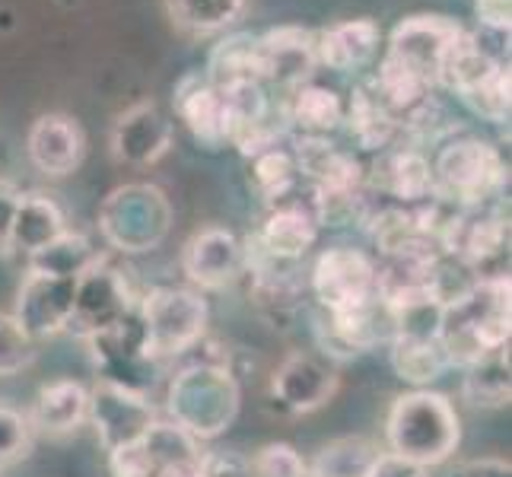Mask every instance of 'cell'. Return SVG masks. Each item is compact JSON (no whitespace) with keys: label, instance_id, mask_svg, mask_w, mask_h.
Instances as JSON below:
<instances>
[{"label":"cell","instance_id":"cell-1","mask_svg":"<svg viewBox=\"0 0 512 477\" xmlns=\"http://www.w3.org/2000/svg\"><path fill=\"white\" fill-rule=\"evenodd\" d=\"M439 341L449 363L471 366L509 344V277H484L443 312Z\"/></svg>","mask_w":512,"mask_h":477},{"label":"cell","instance_id":"cell-2","mask_svg":"<svg viewBox=\"0 0 512 477\" xmlns=\"http://www.w3.org/2000/svg\"><path fill=\"white\" fill-rule=\"evenodd\" d=\"M388 446L395 455L417 462L423 468L446 462L455 452L462 427L452 401L439 392H411L395 401L388 414Z\"/></svg>","mask_w":512,"mask_h":477},{"label":"cell","instance_id":"cell-3","mask_svg":"<svg viewBox=\"0 0 512 477\" xmlns=\"http://www.w3.org/2000/svg\"><path fill=\"white\" fill-rule=\"evenodd\" d=\"M169 414L191 439H214L233 427L239 414V385L217 363H194L169 385Z\"/></svg>","mask_w":512,"mask_h":477},{"label":"cell","instance_id":"cell-4","mask_svg":"<svg viewBox=\"0 0 512 477\" xmlns=\"http://www.w3.org/2000/svg\"><path fill=\"white\" fill-rule=\"evenodd\" d=\"M172 229V204L163 188L134 182L115 188L99 207V233L112 249L137 255L153 252Z\"/></svg>","mask_w":512,"mask_h":477},{"label":"cell","instance_id":"cell-5","mask_svg":"<svg viewBox=\"0 0 512 477\" xmlns=\"http://www.w3.org/2000/svg\"><path fill=\"white\" fill-rule=\"evenodd\" d=\"M140 334L147 360L179 357L204 338L207 303L182 287H156L140 299Z\"/></svg>","mask_w":512,"mask_h":477},{"label":"cell","instance_id":"cell-6","mask_svg":"<svg viewBox=\"0 0 512 477\" xmlns=\"http://www.w3.org/2000/svg\"><path fill=\"white\" fill-rule=\"evenodd\" d=\"M462 35L465 29L455 20H449V16H439V13L408 16V20H401L392 29L385 64L411 74L423 86H433L443 77L449 51L455 48V42L462 39Z\"/></svg>","mask_w":512,"mask_h":477},{"label":"cell","instance_id":"cell-7","mask_svg":"<svg viewBox=\"0 0 512 477\" xmlns=\"http://www.w3.org/2000/svg\"><path fill=\"white\" fill-rule=\"evenodd\" d=\"M506 179V166L500 153L478 137H465L449 144L436 159L433 169V191L443 198L474 207L487 201Z\"/></svg>","mask_w":512,"mask_h":477},{"label":"cell","instance_id":"cell-8","mask_svg":"<svg viewBox=\"0 0 512 477\" xmlns=\"http://www.w3.org/2000/svg\"><path fill=\"white\" fill-rule=\"evenodd\" d=\"M134 312L131 290L125 284V274L112 268L102 255L77 277L74 293V315H70L67 331L83 334L86 341L96 334L121 325Z\"/></svg>","mask_w":512,"mask_h":477},{"label":"cell","instance_id":"cell-9","mask_svg":"<svg viewBox=\"0 0 512 477\" xmlns=\"http://www.w3.org/2000/svg\"><path fill=\"white\" fill-rule=\"evenodd\" d=\"M86 417H93L96 433L109 452L134 443L156 423V411L147 395L140 388H128L112 379L96 382V388L90 392V414Z\"/></svg>","mask_w":512,"mask_h":477},{"label":"cell","instance_id":"cell-10","mask_svg":"<svg viewBox=\"0 0 512 477\" xmlns=\"http://www.w3.org/2000/svg\"><path fill=\"white\" fill-rule=\"evenodd\" d=\"M376 274L379 271L363 252L338 245V249L322 252L315 261L312 290L328 312H347L376 296Z\"/></svg>","mask_w":512,"mask_h":477},{"label":"cell","instance_id":"cell-11","mask_svg":"<svg viewBox=\"0 0 512 477\" xmlns=\"http://www.w3.org/2000/svg\"><path fill=\"white\" fill-rule=\"evenodd\" d=\"M74 293L77 277L29 271L20 287V296H16L13 318L23 325L32 341L51 338V334L67 331L70 315H74Z\"/></svg>","mask_w":512,"mask_h":477},{"label":"cell","instance_id":"cell-12","mask_svg":"<svg viewBox=\"0 0 512 477\" xmlns=\"http://www.w3.org/2000/svg\"><path fill=\"white\" fill-rule=\"evenodd\" d=\"M315 32L303 26H277L255 39V77L284 86H303L315 70Z\"/></svg>","mask_w":512,"mask_h":477},{"label":"cell","instance_id":"cell-13","mask_svg":"<svg viewBox=\"0 0 512 477\" xmlns=\"http://www.w3.org/2000/svg\"><path fill=\"white\" fill-rule=\"evenodd\" d=\"M172 147V121L153 102H134L112 128V156L128 166H150Z\"/></svg>","mask_w":512,"mask_h":477},{"label":"cell","instance_id":"cell-14","mask_svg":"<svg viewBox=\"0 0 512 477\" xmlns=\"http://www.w3.org/2000/svg\"><path fill=\"white\" fill-rule=\"evenodd\" d=\"M242 261L245 252L239 239L223 226H207L194 233L182 252V268L191 284H198L201 290H223L226 284H233L242 271Z\"/></svg>","mask_w":512,"mask_h":477},{"label":"cell","instance_id":"cell-15","mask_svg":"<svg viewBox=\"0 0 512 477\" xmlns=\"http://www.w3.org/2000/svg\"><path fill=\"white\" fill-rule=\"evenodd\" d=\"M271 392L277 404H284L287 411L309 414V411H319L322 404H328L331 395L338 392V376H334V369L328 363L315 360L312 353L296 350L274 373Z\"/></svg>","mask_w":512,"mask_h":477},{"label":"cell","instance_id":"cell-16","mask_svg":"<svg viewBox=\"0 0 512 477\" xmlns=\"http://www.w3.org/2000/svg\"><path fill=\"white\" fill-rule=\"evenodd\" d=\"M26 150L32 166L51 175V179H64V175L77 172L86 153V140L80 125L70 115L48 112L42 118L32 121L29 137H26Z\"/></svg>","mask_w":512,"mask_h":477},{"label":"cell","instance_id":"cell-17","mask_svg":"<svg viewBox=\"0 0 512 477\" xmlns=\"http://www.w3.org/2000/svg\"><path fill=\"white\" fill-rule=\"evenodd\" d=\"M379 48V26L376 20H347L334 23L315 35V58L331 70H353L363 67Z\"/></svg>","mask_w":512,"mask_h":477},{"label":"cell","instance_id":"cell-18","mask_svg":"<svg viewBox=\"0 0 512 477\" xmlns=\"http://www.w3.org/2000/svg\"><path fill=\"white\" fill-rule=\"evenodd\" d=\"M175 112L182 115L188 131L207 147H220L226 140V109L220 90H214L198 74H188L175 90Z\"/></svg>","mask_w":512,"mask_h":477},{"label":"cell","instance_id":"cell-19","mask_svg":"<svg viewBox=\"0 0 512 477\" xmlns=\"http://www.w3.org/2000/svg\"><path fill=\"white\" fill-rule=\"evenodd\" d=\"M319 236V226L315 217L303 207H277L274 214L264 220L261 226V249L268 252V258L277 261H296L303 258Z\"/></svg>","mask_w":512,"mask_h":477},{"label":"cell","instance_id":"cell-20","mask_svg":"<svg viewBox=\"0 0 512 477\" xmlns=\"http://www.w3.org/2000/svg\"><path fill=\"white\" fill-rule=\"evenodd\" d=\"M86 414H90V392H86L80 382H70V379L45 385L32 408L35 427L55 436L77 430L86 420Z\"/></svg>","mask_w":512,"mask_h":477},{"label":"cell","instance_id":"cell-21","mask_svg":"<svg viewBox=\"0 0 512 477\" xmlns=\"http://www.w3.org/2000/svg\"><path fill=\"white\" fill-rule=\"evenodd\" d=\"M61 233H67L61 207L51 198H45V194H23L20 210H16L13 220V249L32 255L42 245L55 242Z\"/></svg>","mask_w":512,"mask_h":477},{"label":"cell","instance_id":"cell-22","mask_svg":"<svg viewBox=\"0 0 512 477\" xmlns=\"http://www.w3.org/2000/svg\"><path fill=\"white\" fill-rule=\"evenodd\" d=\"M299 166L319 182L325 198L328 194L344 198L360 182V166L350 156L334 150L331 144H325V140H303V147H299Z\"/></svg>","mask_w":512,"mask_h":477},{"label":"cell","instance_id":"cell-23","mask_svg":"<svg viewBox=\"0 0 512 477\" xmlns=\"http://www.w3.org/2000/svg\"><path fill=\"white\" fill-rule=\"evenodd\" d=\"M388 344H392V366L398 379L411 385H430L452 366L439 338H408V334H395Z\"/></svg>","mask_w":512,"mask_h":477},{"label":"cell","instance_id":"cell-24","mask_svg":"<svg viewBox=\"0 0 512 477\" xmlns=\"http://www.w3.org/2000/svg\"><path fill=\"white\" fill-rule=\"evenodd\" d=\"M166 10L175 29L188 35H214L239 20L245 0H166Z\"/></svg>","mask_w":512,"mask_h":477},{"label":"cell","instance_id":"cell-25","mask_svg":"<svg viewBox=\"0 0 512 477\" xmlns=\"http://www.w3.org/2000/svg\"><path fill=\"white\" fill-rule=\"evenodd\" d=\"M465 398L478 408H503L509 404V347H500L465 366Z\"/></svg>","mask_w":512,"mask_h":477},{"label":"cell","instance_id":"cell-26","mask_svg":"<svg viewBox=\"0 0 512 477\" xmlns=\"http://www.w3.org/2000/svg\"><path fill=\"white\" fill-rule=\"evenodd\" d=\"M96 258H99V252L93 249L86 236L61 233L55 242H48L39 252L29 255V271H45V274H58V277H80Z\"/></svg>","mask_w":512,"mask_h":477},{"label":"cell","instance_id":"cell-27","mask_svg":"<svg viewBox=\"0 0 512 477\" xmlns=\"http://www.w3.org/2000/svg\"><path fill=\"white\" fill-rule=\"evenodd\" d=\"M344 118V105L338 99V93L328 90V86H299L296 99H293V121L303 125L306 131L315 134H328L341 125Z\"/></svg>","mask_w":512,"mask_h":477},{"label":"cell","instance_id":"cell-28","mask_svg":"<svg viewBox=\"0 0 512 477\" xmlns=\"http://www.w3.org/2000/svg\"><path fill=\"white\" fill-rule=\"evenodd\" d=\"M236 80H258L255 77V39L252 35H233L214 48L207 64V83L210 86H226Z\"/></svg>","mask_w":512,"mask_h":477},{"label":"cell","instance_id":"cell-29","mask_svg":"<svg viewBox=\"0 0 512 477\" xmlns=\"http://www.w3.org/2000/svg\"><path fill=\"white\" fill-rule=\"evenodd\" d=\"M373 458L376 452L366 439H338V443L322 449L312 477H363Z\"/></svg>","mask_w":512,"mask_h":477},{"label":"cell","instance_id":"cell-30","mask_svg":"<svg viewBox=\"0 0 512 477\" xmlns=\"http://www.w3.org/2000/svg\"><path fill=\"white\" fill-rule=\"evenodd\" d=\"M462 102L474 115L487 121H506L509 118V67L493 70V74L481 83H474L471 90L458 93Z\"/></svg>","mask_w":512,"mask_h":477},{"label":"cell","instance_id":"cell-31","mask_svg":"<svg viewBox=\"0 0 512 477\" xmlns=\"http://www.w3.org/2000/svg\"><path fill=\"white\" fill-rule=\"evenodd\" d=\"M392 191L404 201H420L433 191V169L420 153H398L392 159Z\"/></svg>","mask_w":512,"mask_h":477},{"label":"cell","instance_id":"cell-32","mask_svg":"<svg viewBox=\"0 0 512 477\" xmlns=\"http://www.w3.org/2000/svg\"><path fill=\"white\" fill-rule=\"evenodd\" d=\"M35 360V341L13 315L0 312V376H16Z\"/></svg>","mask_w":512,"mask_h":477},{"label":"cell","instance_id":"cell-33","mask_svg":"<svg viewBox=\"0 0 512 477\" xmlns=\"http://www.w3.org/2000/svg\"><path fill=\"white\" fill-rule=\"evenodd\" d=\"M293 175H296V163L290 153L271 147L255 156V185L261 188V194L268 201L284 198L293 185Z\"/></svg>","mask_w":512,"mask_h":477},{"label":"cell","instance_id":"cell-34","mask_svg":"<svg viewBox=\"0 0 512 477\" xmlns=\"http://www.w3.org/2000/svg\"><path fill=\"white\" fill-rule=\"evenodd\" d=\"M350 121H353V128H357L360 140L369 147H382L388 140V134H392V118H388V109L379 96L360 93L357 99H353Z\"/></svg>","mask_w":512,"mask_h":477},{"label":"cell","instance_id":"cell-35","mask_svg":"<svg viewBox=\"0 0 512 477\" xmlns=\"http://www.w3.org/2000/svg\"><path fill=\"white\" fill-rule=\"evenodd\" d=\"M249 477H309V468L293 446L271 443L255 452L249 462Z\"/></svg>","mask_w":512,"mask_h":477},{"label":"cell","instance_id":"cell-36","mask_svg":"<svg viewBox=\"0 0 512 477\" xmlns=\"http://www.w3.org/2000/svg\"><path fill=\"white\" fill-rule=\"evenodd\" d=\"M109 468L115 477H156V471H160V458H156V452L150 449L147 436H140L134 443L109 452Z\"/></svg>","mask_w":512,"mask_h":477},{"label":"cell","instance_id":"cell-37","mask_svg":"<svg viewBox=\"0 0 512 477\" xmlns=\"http://www.w3.org/2000/svg\"><path fill=\"white\" fill-rule=\"evenodd\" d=\"M29 420L0 404V468H7L13 462H20L29 452Z\"/></svg>","mask_w":512,"mask_h":477},{"label":"cell","instance_id":"cell-38","mask_svg":"<svg viewBox=\"0 0 512 477\" xmlns=\"http://www.w3.org/2000/svg\"><path fill=\"white\" fill-rule=\"evenodd\" d=\"M20 201H23V191L13 182L0 179V255L13 252V220H16V210H20Z\"/></svg>","mask_w":512,"mask_h":477},{"label":"cell","instance_id":"cell-39","mask_svg":"<svg viewBox=\"0 0 512 477\" xmlns=\"http://www.w3.org/2000/svg\"><path fill=\"white\" fill-rule=\"evenodd\" d=\"M363 477H427V468L388 452V455H376L373 462H369V468L363 471Z\"/></svg>","mask_w":512,"mask_h":477},{"label":"cell","instance_id":"cell-40","mask_svg":"<svg viewBox=\"0 0 512 477\" xmlns=\"http://www.w3.org/2000/svg\"><path fill=\"white\" fill-rule=\"evenodd\" d=\"M478 20L497 35H509L512 26V0H474Z\"/></svg>","mask_w":512,"mask_h":477},{"label":"cell","instance_id":"cell-41","mask_svg":"<svg viewBox=\"0 0 512 477\" xmlns=\"http://www.w3.org/2000/svg\"><path fill=\"white\" fill-rule=\"evenodd\" d=\"M156 477H214L207 468V462L198 455V458H185V462H172V465H163L156 471Z\"/></svg>","mask_w":512,"mask_h":477},{"label":"cell","instance_id":"cell-42","mask_svg":"<svg viewBox=\"0 0 512 477\" xmlns=\"http://www.w3.org/2000/svg\"><path fill=\"white\" fill-rule=\"evenodd\" d=\"M458 477H509V465L500 458H484V462H468Z\"/></svg>","mask_w":512,"mask_h":477}]
</instances>
